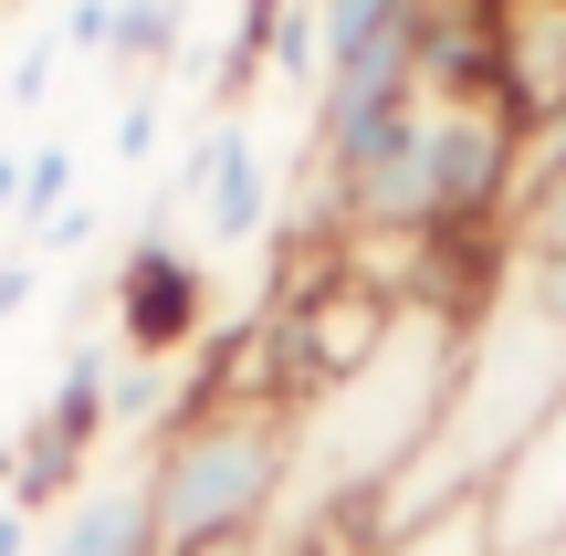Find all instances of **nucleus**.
I'll use <instances>...</instances> for the list:
<instances>
[{
    "label": "nucleus",
    "mask_w": 566,
    "mask_h": 556,
    "mask_svg": "<svg viewBox=\"0 0 566 556\" xmlns=\"http://www.w3.org/2000/svg\"><path fill=\"white\" fill-rule=\"evenodd\" d=\"M283 556H493V525H483V504H451L409 536H336V546H283Z\"/></svg>",
    "instance_id": "1a4fd4ad"
},
{
    "label": "nucleus",
    "mask_w": 566,
    "mask_h": 556,
    "mask_svg": "<svg viewBox=\"0 0 566 556\" xmlns=\"http://www.w3.org/2000/svg\"><path fill=\"white\" fill-rule=\"evenodd\" d=\"M53 63H63V42H32V53L11 63V105H42V95H53Z\"/></svg>",
    "instance_id": "f8f14e48"
},
{
    "label": "nucleus",
    "mask_w": 566,
    "mask_h": 556,
    "mask_svg": "<svg viewBox=\"0 0 566 556\" xmlns=\"http://www.w3.org/2000/svg\"><path fill=\"white\" fill-rule=\"evenodd\" d=\"M462 326L472 315L409 305L388 315V336L357 357L346 378L294 399V431H283V515L273 546H336V536H378V504L409 462L430 452L451 410V368H462Z\"/></svg>",
    "instance_id": "f257e3e1"
},
{
    "label": "nucleus",
    "mask_w": 566,
    "mask_h": 556,
    "mask_svg": "<svg viewBox=\"0 0 566 556\" xmlns=\"http://www.w3.org/2000/svg\"><path fill=\"white\" fill-rule=\"evenodd\" d=\"M32 420H42L74 462H95L105 441H116V347H84V336H74L63 368H53V399H42Z\"/></svg>",
    "instance_id": "6e6552de"
},
{
    "label": "nucleus",
    "mask_w": 566,
    "mask_h": 556,
    "mask_svg": "<svg viewBox=\"0 0 566 556\" xmlns=\"http://www.w3.org/2000/svg\"><path fill=\"white\" fill-rule=\"evenodd\" d=\"M74 210V147L63 137H42V147H21V221H63Z\"/></svg>",
    "instance_id": "9d476101"
},
{
    "label": "nucleus",
    "mask_w": 566,
    "mask_h": 556,
    "mask_svg": "<svg viewBox=\"0 0 566 556\" xmlns=\"http://www.w3.org/2000/svg\"><path fill=\"white\" fill-rule=\"evenodd\" d=\"M147 147H158V95H137L116 116V158H147Z\"/></svg>",
    "instance_id": "ddd939ff"
},
{
    "label": "nucleus",
    "mask_w": 566,
    "mask_h": 556,
    "mask_svg": "<svg viewBox=\"0 0 566 556\" xmlns=\"http://www.w3.org/2000/svg\"><path fill=\"white\" fill-rule=\"evenodd\" d=\"M566 399V252H525L504 242V273L472 305L462 326V368H451V410L430 431V452L388 483L378 536L451 515V504H483L504 483V462L546 431V410Z\"/></svg>",
    "instance_id": "f03ea898"
},
{
    "label": "nucleus",
    "mask_w": 566,
    "mask_h": 556,
    "mask_svg": "<svg viewBox=\"0 0 566 556\" xmlns=\"http://www.w3.org/2000/svg\"><path fill=\"white\" fill-rule=\"evenodd\" d=\"M283 431L294 399H200L158 431L147 452V515H158V556H210L252 546L283 515Z\"/></svg>",
    "instance_id": "7ed1b4c3"
},
{
    "label": "nucleus",
    "mask_w": 566,
    "mask_h": 556,
    "mask_svg": "<svg viewBox=\"0 0 566 556\" xmlns=\"http://www.w3.org/2000/svg\"><path fill=\"white\" fill-rule=\"evenodd\" d=\"M105 315H116V347L126 357H200V336H210V263L168 231V210L116 252Z\"/></svg>",
    "instance_id": "20e7f679"
},
{
    "label": "nucleus",
    "mask_w": 566,
    "mask_h": 556,
    "mask_svg": "<svg viewBox=\"0 0 566 556\" xmlns=\"http://www.w3.org/2000/svg\"><path fill=\"white\" fill-rule=\"evenodd\" d=\"M493 105L525 137L566 116V0H493Z\"/></svg>",
    "instance_id": "39448f33"
},
{
    "label": "nucleus",
    "mask_w": 566,
    "mask_h": 556,
    "mask_svg": "<svg viewBox=\"0 0 566 556\" xmlns=\"http://www.w3.org/2000/svg\"><path fill=\"white\" fill-rule=\"evenodd\" d=\"M263 221H273V168H263V137H252L242 116H221V126H210L200 231H210L221 252H242V242H263Z\"/></svg>",
    "instance_id": "0eeeda50"
},
{
    "label": "nucleus",
    "mask_w": 566,
    "mask_h": 556,
    "mask_svg": "<svg viewBox=\"0 0 566 556\" xmlns=\"http://www.w3.org/2000/svg\"><path fill=\"white\" fill-rule=\"evenodd\" d=\"M32 536H42V515H21V504H0V556H32Z\"/></svg>",
    "instance_id": "2eb2a0df"
},
{
    "label": "nucleus",
    "mask_w": 566,
    "mask_h": 556,
    "mask_svg": "<svg viewBox=\"0 0 566 556\" xmlns=\"http://www.w3.org/2000/svg\"><path fill=\"white\" fill-rule=\"evenodd\" d=\"M32 284H42V263H32V252H11V263H0V315L32 305Z\"/></svg>",
    "instance_id": "4468645a"
},
{
    "label": "nucleus",
    "mask_w": 566,
    "mask_h": 556,
    "mask_svg": "<svg viewBox=\"0 0 566 556\" xmlns=\"http://www.w3.org/2000/svg\"><path fill=\"white\" fill-rule=\"evenodd\" d=\"M63 42L74 53H116V0H74L63 11Z\"/></svg>",
    "instance_id": "9b49d317"
},
{
    "label": "nucleus",
    "mask_w": 566,
    "mask_h": 556,
    "mask_svg": "<svg viewBox=\"0 0 566 556\" xmlns=\"http://www.w3.org/2000/svg\"><path fill=\"white\" fill-rule=\"evenodd\" d=\"M0 221H21V147H0Z\"/></svg>",
    "instance_id": "dca6fc26"
},
{
    "label": "nucleus",
    "mask_w": 566,
    "mask_h": 556,
    "mask_svg": "<svg viewBox=\"0 0 566 556\" xmlns=\"http://www.w3.org/2000/svg\"><path fill=\"white\" fill-rule=\"evenodd\" d=\"M525 556H566V525H556V536H546V546H525Z\"/></svg>",
    "instance_id": "f3484780"
},
{
    "label": "nucleus",
    "mask_w": 566,
    "mask_h": 556,
    "mask_svg": "<svg viewBox=\"0 0 566 556\" xmlns=\"http://www.w3.org/2000/svg\"><path fill=\"white\" fill-rule=\"evenodd\" d=\"M32 556H158V515H147V452L84 473L74 494L42 515Z\"/></svg>",
    "instance_id": "423d86ee"
}]
</instances>
